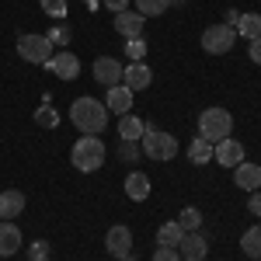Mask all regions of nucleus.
<instances>
[{
    "instance_id": "1a4fd4ad",
    "label": "nucleus",
    "mask_w": 261,
    "mask_h": 261,
    "mask_svg": "<svg viewBox=\"0 0 261 261\" xmlns=\"http://www.w3.org/2000/svg\"><path fill=\"white\" fill-rule=\"evenodd\" d=\"M94 81L108 91V87H119L122 84V63L112 60V56H98L94 60Z\"/></svg>"
},
{
    "instance_id": "c756f323",
    "label": "nucleus",
    "mask_w": 261,
    "mask_h": 261,
    "mask_svg": "<svg viewBox=\"0 0 261 261\" xmlns=\"http://www.w3.org/2000/svg\"><path fill=\"white\" fill-rule=\"evenodd\" d=\"M42 11L53 21H63L66 18V0H42Z\"/></svg>"
},
{
    "instance_id": "b1692460",
    "label": "nucleus",
    "mask_w": 261,
    "mask_h": 261,
    "mask_svg": "<svg viewBox=\"0 0 261 261\" xmlns=\"http://www.w3.org/2000/svg\"><path fill=\"white\" fill-rule=\"evenodd\" d=\"M178 226L185 230V233H192V230H199V226H202V213L195 209V205H188V209H181V213H178Z\"/></svg>"
},
{
    "instance_id": "c85d7f7f",
    "label": "nucleus",
    "mask_w": 261,
    "mask_h": 261,
    "mask_svg": "<svg viewBox=\"0 0 261 261\" xmlns=\"http://www.w3.org/2000/svg\"><path fill=\"white\" fill-rule=\"evenodd\" d=\"M125 56L133 63H143V56H146V42H143V35L140 39H125Z\"/></svg>"
},
{
    "instance_id": "7ed1b4c3",
    "label": "nucleus",
    "mask_w": 261,
    "mask_h": 261,
    "mask_svg": "<svg viewBox=\"0 0 261 261\" xmlns=\"http://www.w3.org/2000/svg\"><path fill=\"white\" fill-rule=\"evenodd\" d=\"M108 157V150H105V140L101 136H81V140L73 143V150H70V164L84 171V174H91V171H98L101 164Z\"/></svg>"
},
{
    "instance_id": "393cba45",
    "label": "nucleus",
    "mask_w": 261,
    "mask_h": 261,
    "mask_svg": "<svg viewBox=\"0 0 261 261\" xmlns=\"http://www.w3.org/2000/svg\"><path fill=\"white\" fill-rule=\"evenodd\" d=\"M171 4H174V0H136V11H140L143 18H157V14H164Z\"/></svg>"
},
{
    "instance_id": "7c9ffc66",
    "label": "nucleus",
    "mask_w": 261,
    "mask_h": 261,
    "mask_svg": "<svg viewBox=\"0 0 261 261\" xmlns=\"http://www.w3.org/2000/svg\"><path fill=\"white\" fill-rule=\"evenodd\" d=\"M28 261H49V241H32L28 244Z\"/></svg>"
},
{
    "instance_id": "f257e3e1",
    "label": "nucleus",
    "mask_w": 261,
    "mask_h": 261,
    "mask_svg": "<svg viewBox=\"0 0 261 261\" xmlns=\"http://www.w3.org/2000/svg\"><path fill=\"white\" fill-rule=\"evenodd\" d=\"M70 122L81 129L84 136H98L105 133V125H108V108H105V101L98 98H77L70 105Z\"/></svg>"
},
{
    "instance_id": "6ab92c4d",
    "label": "nucleus",
    "mask_w": 261,
    "mask_h": 261,
    "mask_svg": "<svg viewBox=\"0 0 261 261\" xmlns=\"http://www.w3.org/2000/svg\"><path fill=\"white\" fill-rule=\"evenodd\" d=\"M143 125H146V122H143L140 115H133V112L119 115V140H133V143H140Z\"/></svg>"
},
{
    "instance_id": "39448f33",
    "label": "nucleus",
    "mask_w": 261,
    "mask_h": 261,
    "mask_svg": "<svg viewBox=\"0 0 261 261\" xmlns=\"http://www.w3.org/2000/svg\"><path fill=\"white\" fill-rule=\"evenodd\" d=\"M233 42H237V28H230V24H209L205 32H202V49L209 53V56H223V53H230L233 49Z\"/></svg>"
},
{
    "instance_id": "4c0bfd02",
    "label": "nucleus",
    "mask_w": 261,
    "mask_h": 261,
    "mask_svg": "<svg viewBox=\"0 0 261 261\" xmlns=\"http://www.w3.org/2000/svg\"><path fill=\"white\" fill-rule=\"evenodd\" d=\"M122 261H140V258H136V254H125V258H122Z\"/></svg>"
},
{
    "instance_id": "f03ea898",
    "label": "nucleus",
    "mask_w": 261,
    "mask_h": 261,
    "mask_svg": "<svg viewBox=\"0 0 261 261\" xmlns=\"http://www.w3.org/2000/svg\"><path fill=\"white\" fill-rule=\"evenodd\" d=\"M140 146H143V157H150V161H161V164L174 161V153H178V140H174L171 133L157 129L153 122H146V125H143Z\"/></svg>"
},
{
    "instance_id": "6e6552de",
    "label": "nucleus",
    "mask_w": 261,
    "mask_h": 261,
    "mask_svg": "<svg viewBox=\"0 0 261 261\" xmlns=\"http://www.w3.org/2000/svg\"><path fill=\"white\" fill-rule=\"evenodd\" d=\"M105 247H108V254H112V258H125V254H133V230H129V226H112V230H108V237H105Z\"/></svg>"
},
{
    "instance_id": "dca6fc26",
    "label": "nucleus",
    "mask_w": 261,
    "mask_h": 261,
    "mask_svg": "<svg viewBox=\"0 0 261 261\" xmlns=\"http://www.w3.org/2000/svg\"><path fill=\"white\" fill-rule=\"evenodd\" d=\"M233 185L237 188H261V167L258 164H251V161H241L237 167H233Z\"/></svg>"
},
{
    "instance_id": "2eb2a0df",
    "label": "nucleus",
    "mask_w": 261,
    "mask_h": 261,
    "mask_svg": "<svg viewBox=\"0 0 261 261\" xmlns=\"http://www.w3.org/2000/svg\"><path fill=\"white\" fill-rule=\"evenodd\" d=\"M21 251V230L11 220H0V258H11Z\"/></svg>"
},
{
    "instance_id": "a211bd4d",
    "label": "nucleus",
    "mask_w": 261,
    "mask_h": 261,
    "mask_svg": "<svg viewBox=\"0 0 261 261\" xmlns=\"http://www.w3.org/2000/svg\"><path fill=\"white\" fill-rule=\"evenodd\" d=\"M125 195H129L133 202L150 199V178H146L143 171H133V174L125 178Z\"/></svg>"
},
{
    "instance_id": "bb28decb",
    "label": "nucleus",
    "mask_w": 261,
    "mask_h": 261,
    "mask_svg": "<svg viewBox=\"0 0 261 261\" xmlns=\"http://www.w3.org/2000/svg\"><path fill=\"white\" fill-rule=\"evenodd\" d=\"M35 125H42V129H56V125H60V112H56L53 105H42L39 112H35Z\"/></svg>"
},
{
    "instance_id": "4468645a",
    "label": "nucleus",
    "mask_w": 261,
    "mask_h": 261,
    "mask_svg": "<svg viewBox=\"0 0 261 261\" xmlns=\"http://www.w3.org/2000/svg\"><path fill=\"white\" fill-rule=\"evenodd\" d=\"M143 24H146V21H143L140 11H122V14H115V32L125 35V39H140Z\"/></svg>"
},
{
    "instance_id": "473e14b6",
    "label": "nucleus",
    "mask_w": 261,
    "mask_h": 261,
    "mask_svg": "<svg viewBox=\"0 0 261 261\" xmlns=\"http://www.w3.org/2000/svg\"><path fill=\"white\" fill-rule=\"evenodd\" d=\"M129 4H133V0H101V7H108L112 14H122V11H129Z\"/></svg>"
},
{
    "instance_id": "412c9836",
    "label": "nucleus",
    "mask_w": 261,
    "mask_h": 261,
    "mask_svg": "<svg viewBox=\"0 0 261 261\" xmlns=\"http://www.w3.org/2000/svg\"><path fill=\"white\" fill-rule=\"evenodd\" d=\"M233 28H237V35H244L247 42L261 39V14H254V11H251V14H241V21H237Z\"/></svg>"
},
{
    "instance_id": "9b49d317",
    "label": "nucleus",
    "mask_w": 261,
    "mask_h": 261,
    "mask_svg": "<svg viewBox=\"0 0 261 261\" xmlns=\"http://www.w3.org/2000/svg\"><path fill=\"white\" fill-rule=\"evenodd\" d=\"M178 254H181V261H205V254H209V241L202 237L199 230H192V233L181 237Z\"/></svg>"
},
{
    "instance_id": "a19ab883",
    "label": "nucleus",
    "mask_w": 261,
    "mask_h": 261,
    "mask_svg": "<svg viewBox=\"0 0 261 261\" xmlns=\"http://www.w3.org/2000/svg\"><path fill=\"white\" fill-rule=\"evenodd\" d=\"M112 261H119V258H112Z\"/></svg>"
},
{
    "instance_id": "e433bc0d",
    "label": "nucleus",
    "mask_w": 261,
    "mask_h": 261,
    "mask_svg": "<svg viewBox=\"0 0 261 261\" xmlns=\"http://www.w3.org/2000/svg\"><path fill=\"white\" fill-rule=\"evenodd\" d=\"M84 7H87V11H98V7H101V0H84Z\"/></svg>"
},
{
    "instance_id": "f8f14e48",
    "label": "nucleus",
    "mask_w": 261,
    "mask_h": 261,
    "mask_svg": "<svg viewBox=\"0 0 261 261\" xmlns=\"http://www.w3.org/2000/svg\"><path fill=\"white\" fill-rule=\"evenodd\" d=\"M153 81V73H150V66L146 63H129V66H122V84L136 94V91H146Z\"/></svg>"
},
{
    "instance_id": "ddd939ff",
    "label": "nucleus",
    "mask_w": 261,
    "mask_h": 261,
    "mask_svg": "<svg viewBox=\"0 0 261 261\" xmlns=\"http://www.w3.org/2000/svg\"><path fill=\"white\" fill-rule=\"evenodd\" d=\"M105 108L112 112V115H125L129 108H133V91L119 84V87H108V94H105Z\"/></svg>"
},
{
    "instance_id": "20e7f679",
    "label": "nucleus",
    "mask_w": 261,
    "mask_h": 261,
    "mask_svg": "<svg viewBox=\"0 0 261 261\" xmlns=\"http://www.w3.org/2000/svg\"><path fill=\"white\" fill-rule=\"evenodd\" d=\"M233 133V115L226 108H205L199 115V136L209 143H220Z\"/></svg>"
},
{
    "instance_id": "72a5a7b5",
    "label": "nucleus",
    "mask_w": 261,
    "mask_h": 261,
    "mask_svg": "<svg viewBox=\"0 0 261 261\" xmlns=\"http://www.w3.org/2000/svg\"><path fill=\"white\" fill-rule=\"evenodd\" d=\"M247 209H251V216H261V192H251V199H247Z\"/></svg>"
},
{
    "instance_id": "58836bf2",
    "label": "nucleus",
    "mask_w": 261,
    "mask_h": 261,
    "mask_svg": "<svg viewBox=\"0 0 261 261\" xmlns=\"http://www.w3.org/2000/svg\"><path fill=\"white\" fill-rule=\"evenodd\" d=\"M174 4H188V0H174Z\"/></svg>"
},
{
    "instance_id": "0eeeda50",
    "label": "nucleus",
    "mask_w": 261,
    "mask_h": 261,
    "mask_svg": "<svg viewBox=\"0 0 261 261\" xmlns=\"http://www.w3.org/2000/svg\"><path fill=\"white\" fill-rule=\"evenodd\" d=\"M45 70L53 77H60V81H77L81 77V60L70 49H60V53H53V60L45 63Z\"/></svg>"
},
{
    "instance_id": "ea45409f",
    "label": "nucleus",
    "mask_w": 261,
    "mask_h": 261,
    "mask_svg": "<svg viewBox=\"0 0 261 261\" xmlns=\"http://www.w3.org/2000/svg\"><path fill=\"white\" fill-rule=\"evenodd\" d=\"M251 261H261V258H251Z\"/></svg>"
},
{
    "instance_id": "5701e85b",
    "label": "nucleus",
    "mask_w": 261,
    "mask_h": 261,
    "mask_svg": "<svg viewBox=\"0 0 261 261\" xmlns=\"http://www.w3.org/2000/svg\"><path fill=\"white\" fill-rule=\"evenodd\" d=\"M241 251L247 254V258H261V226H251V230H244Z\"/></svg>"
},
{
    "instance_id": "4be33fe9",
    "label": "nucleus",
    "mask_w": 261,
    "mask_h": 261,
    "mask_svg": "<svg viewBox=\"0 0 261 261\" xmlns=\"http://www.w3.org/2000/svg\"><path fill=\"white\" fill-rule=\"evenodd\" d=\"M181 237H185V230L178 226V220H174V223H164L161 230H157V244H161V247H178Z\"/></svg>"
},
{
    "instance_id": "aec40b11",
    "label": "nucleus",
    "mask_w": 261,
    "mask_h": 261,
    "mask_svg": "<svg viewBox=\"0 0 261 261\" xmlns=\"http://www.w3.org/2000/svg\"><path fill=\"white\" fill-rule=\"evenodd\" d=\"M188 161L195 164V167H199V164H209L213 161V143L202 140V136H195V140L188 143Z\"/></svg>"
},
{
    "instance_id": "a878e982",
    "label": "nucleus",
    "mask_w": 261,
    "mask_h": 261,
    "mask_svg": "<svg viewBox=\"0 0 261 261\" xmlns=\"http://www.w3.org/2000/svg\"><path fill=\"white\" fill-rule=\"evenodd\" d=\"M115 153H119V161H125V164H136V161H140V153H143V146H140V143H133V140H119Z\"/></svg>"
},
{
    "instance_id": "f3484780",
    "label": "nucleus",
    "mask_w": 261,
    "mask_h": 261,
    "mask_svg": "<svg viewBox=\"0 0 261 261\" xmlns=\"http://www.w3.org/2000/svg\"><path fill=\"white\" fill-rule=\"evenodd\" d=\"M21 213H24V192H18V188L0 192V220H14Z\"/></svg>"
},
{
    "instance_id": "2f4dec72",
    "label": "nucleus",
    "mask_w": 261,
    "mask_h": 261,
    "mask_svg": "<svg viewBox=\"0 0 261 261\" xmlns=\"http://www.w3.org/2000/svg\"><path fill=\"white\" fill-rule=\"evenodd\" d=\"M153 261H181V254H178V247H157Z\"/></svg>"
},
{
    "instance_id": "9d476101",
    "label": "nucleus",
    "mask_w": 261,
    "mask_h": 261,
    "mask_svg": "<svg viewBox=\"0 0 261 261\" xmlns=\"http://www.w3.org/2000/svg\"><path fill=\"white\" fill-rule=\"evenodd\" d=\"M213 161L216 164H223V167H237V164L244 161V146L233 136H226V140H220V143H213Z\"/></svg>"
},
{
    "instance_id": "423d86ee",
    "label": "nucleus",
    "mask_w": 261,
    "mask_h": 261,
    "mask_svg": "<svg viewBox=\"0 0 261 261\" xmlns=\"http://www.w3.org/2000/svg\"><path fill=\"white\" fill-rule=\"evenodd\" d=\"M53 42L45 39V35H21L18 39V56L28 63H39V66H45V63L53 60Z\"/></svg>"
},
{
    "instance_id": "f704fd0d",
    "label": "nucleus",
    "mask_w": 261,
    "mask_h": 261,
    "mask_svg": "<svg viewBox=\"0 0 261 261\" xmlns=\"http://www.w3.org/2000/svg\"><path fill=\"white\" fill-rule=\"evenodd\" d=\"M247 56H251V63H258V66H261V39H251V49H247Z\"/></svg>"
},
{
    "instance_id": "c9c22d12",
    "label": "nucleus",
    "mask_w": 261,
    "mask_h": 261,
    "mask_svg": "<svg viewBox=\"0 0 261 261\" xmlns=\"http://www.w3.org/2000/svg\"><path fill=\"white\" fill-rule=\"evenodd\" d=\"M237 21H241V11H233V7H230V11L223 14V24H230V28H233Z\"/></svg>"
},
{
    "instance_id": "cd10ccee",
    "label": "nucleus",
    "mask_w": 261,
    "mask_h": 261,
    "mask_svg": "<svg viewBox=\"0 0 261 261\" xmlns=\"http://www.w3.org/2000/svg\"><path fill=\"white\" fill-rule=\"evenodd\" d=\"M45 39L53 42V45H66V42L73 39V28H70V24H63V21H56V24L49 28V35H45Z\"/></svg>"
}]
</instances>
